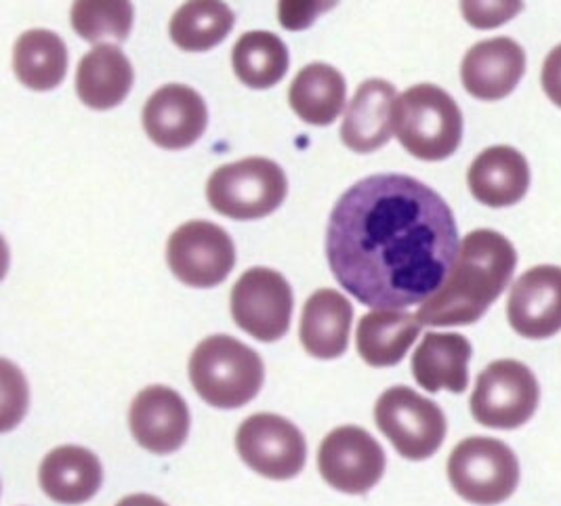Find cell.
Wrapping results in <instances>:
<instances>
[{
	"label": "cell",
	"instance_id": "obj_1",
	"mask_svg": "<svg viewBox=\"0 0 561 506\" xmlns=\"http://www.w3.org/2000/svg\"><path fill=\"white\" fill-rule=\"evenodd\" d=\"M459 251L450 206L416 179H362L332 208V276L368 307L400 311L430 301L450 278Z\"/></svg>",
	"mask_w": 561,
	"mask_h": 506
},
{
	"label": "cell",
	"instance_id": "obj_2",
	"mask_svg": "<svg viewBox=\"0 0 561 506\" xmlns=\"http://www.w3.org/2000/svg\"><path fill=\"white\" fill-rule=\"evenodd\" d=\"M517 265L510 240L492 229H476L460 242L459 258L446 284L419 307L421 326H469L507 288Z\"/></svg>",
	"mask_w": 561,
	"mask_h": 506
},
{
	"label": "cell",
	"instance_id": "obj_3",
	"mask_svg": "<svg viewBox=\"0 0 561 506\" xmlns=\"http://www.w3.org/2000/svg\"><path fill=\"white\" fill-rule=\"evenodd\" d=\"M190 380L206 404L233 410L253 402L265 380L263 359L228 334L205 338L190 359Z\"/></svg>",
	"mask_w": 561,
	"mask_h": 506
},
{
	"label": "cell",
	"instance_id": "obj_4",
	"mask_svg": "<svg viewBox=\"0 0 561 506\" xmlns=\"http://www.w3.org/2000/svg\"><path fill=\"white\" fill-rule=\"evenodd\" d=\"M396 137L414 158L437 162L459 150L462 114L457 102L435 84H416L393 103Z\"/></svg>",
	"mask_w": 561,
	"mask_h": 506
},
{
	"label": "cell",
	"instance_id": "obj_5",
	"mask_svg": "<svg viewBox=\"0 0 561 506\" xmlns=\"http://www.w3.org/2000/svg\"><path fill=\"white\" fill-rule=\"evenodd\" d=\"M286 175L267 158H247L217 169L206 183V198L219 215L236 221L261 219L286 198Z\"/></svg>",
	"mask_w": 561,
	"mask_h": 506
},
{
	"label": "cell",
	"instance_id": "obj_6",
	"mask_svg": "<svg viewBox=\"0 0 561 506\" xmlns=\"http://www.w3.org/2000/svg\"><path fill=\"white\" fill-rule=\"evenodd\" d=\"M448 480L471 505H501L517 490L519 462L503 441L469 437L448 458Z\"/></svg>",
	"mask_w": 561,
	"mask_h": 506
},
{
	"label": "cell",
	"instance_id": "obj_7",
	"mask_svg": "<svg viewBox=\"0 0 561 506\" xmlns=\"http://www.w3.org/2000/svg\"><path fill=\"white\" fill-rule=\"evenodd\" d=\"M538 400L540 389L533 370L515 359H499L480 372L471 414L488 429H517L535 416Z\"/></svg>",
	"mask_w": 561,
	"mask_h": 506
},
{
	"label": "cell",
	"instance_id": "obj_8",
	"mask_svg": "<svg viewBox=\"0 0 561 506\" xmlns=\"http://www.w3.org/2000/svg\"><path fill=\"white\" fill-rule=\"evenodd\" d=\"M375 421L398 455L427 460L446 437V416L439 405L409 387H391L379 398Z\"/></svg>",
	"mask_w": 561,
	"mask_h": 506
},
{
	"label": "cell",
	"instance_id": "obj_9",
	"mask_svg": "<svg viewBox=\"0 0 561 506\" xmlns=\"http://www.w3.org/2000/svg\"><path fill=\"white\" fill-rule=\"evenodd\" d=\"M236 448L240 458L267 480H293L306 467L307 444L301 430L278 414L247 418L236 435Z\"/></svg>",
	"mask_w": 561,
	"mask_h": 506
},
{
	"label": "cell",
	"instance_id": "obj_10",
	"mask_svg": "<svg viewBox=\"0 0 561 506\" xmlns=\"http://www.w3.org/2000/svg\"><path fill=\"white\" fill-rule=\"evenodd\" d=\"M231 318L256 341L282 338L293 318V290L274 269L253 267L231 288Z\"/></svg>",
	"mask_w": 561,
	"mask_h": 506
},
{
	"label": "cell",
	"instance_id": "obj_11",
	"mask_svg": "<svg viewBox=\"0 0 561 506\" xmlns=\"http://www.w3.org/2000/svg\"><path fill=\"white\" fill-rule=\"evenodd\" d=\"M167 261L183 284L213 288L230 276L236 265V249L226 229L208 221H190L171 235Z\"/></svg>",
	"mask_w": 561,
	"mask_h": 506
},
{
	"label": "cell",
	"instance_id": "obj_12",
	"mask_svg": "<svg viewBox=\"0 0 561 506\" xmlns=\"http://www.w3.org/2000/svg\"><path fill=\"white\" fill-rule=\"evenodd\" d=\"M322 480L343 494H366L385 473L381 444L359 427H339L327 435L318 452Z\"/></svg>",
	"mask_w": 561,
	"mask_h": 506
},
{
	"label": "cell",
	"instance_id": "obj_13",
	"mask_svg": "<svg viewBox=\"0 0 561 506\" xmlns=\"http://www.w3.org/2000/svg\"><path fill=\"white\" fill-rule=\"evenodd\" d=\"M128 427L144 450L158 456L171 455L178 452L190 435V410L178 391L153 384L133 400Z\"/></svg>",
	"mask_w": 561,
	"mask_h": 506
},
{
	"label": "cell",
	"instance_id": "obj_14",
	"mask_svg": "<svg viewBox=\"0 0 561 506\" xmlns=\"http://www.w3.org/2000/svg\"><path fill=\"white\" fill-rule=\"evenodd\" d=\"M507 318L524 338H551L561 330V267L538 265L511 288Z\"/></svg>",
	"mask_w": 561,
	"mask_h": 506
},
{
	"label": "cell",
	"instance_id": "obj_15",
	"mask_svg": "<svg viewBox=\"0 0 561 506\" xmlns=\"http://www.w3.org/2000/svg\"><path fill=\"white\" fill-rule=\"evenodd\" d=\"M208 123L206 103L194 89L167 84L144 107V127L156 146L183 150L194 146Z\"/></svg>",
	"mask_w": 561,
	"mask_h": 506
},
{
	"label": "cell",
	"instance_id": "obj_16",
	"mask_svg": "<svg viewBox=\"0 0 561 506\" xmlns=\"http://www.w3.org/2000/svg\"><path fill=\"white\" fill-rule=\"evenodd\" d=\"M526 72V53L507 36L471 47L460 66L462 87L482 102L505 100Z\"/></svg>",
	"mask_w": 561,
	"mask_h": 506
},
{
	"label": "cell",
	"instance_id": "obj_17",
	"mask_svg": "<svg viewBox=\"0 0 561 506\" xmlns=\"http://www.w3.org/2000/svg\"><path fill=\"white\" fill-rule=\"evenodd\" d=\"M467 183L478 203L505 208L519 203L530 187V166L524 153L510 146H494L469 166Z\"/></svg>",
	"mask_w": 561,
	"mask_h": 506
},
{
	"label": "cell",
	"instance_id": "obj_18",
	"mask_svg": "<svg viewBox=\"0 0 561 506\" xmlns=\"http://www.w3.org/2000/svg\"><path fill=\"white\" fill-rule=\"evenodd\" d=\"M396 103V87L381 78L359 84L345 112L341 128L343 143L356 153H370L391 139V112Z\"/></svg>",
	"mask_w": 561,
	"mask_h": 506
},
{
	"label": "cell",
	"instance_id": "obj_19",
	"mask_svg": "<svg viewBox=\"0 0 561 506\" xmlns=\"http://www.w3.org/2000/svg\"><path fill=\"white\" fill-rule=\"evenodd\" d=\"M38 481L43 492L59 505H82L102 487L100 458L80 446H61L45 456Z\"/></svg>",
	"mask_w": 561,
	"mask_h": 506
},
{
	"label": "cell",
	"instance_id": "obj_20",
	"mask_svg": "<svg viewBox=\"0 0 561 506\" xmlns=\"http://www.w3.org/2000/svg\"><path fill=\"white\" fill-rule=\"evenodd\" d=\"M471 343L455 332H430L412 355L414 380L430 393L448 389L462 393L469 384Z\"/></svg>",
	"mask_w": 561,
	"mask_h": 506
},
{
	"label": "cell",
	"instance_id": "obj_21",
	"mask_svg": "<svg viewBox=\"0 0 561 506\" xmlns=\"http://www.w3.org/2000/svg\"><path fill=\"white\" fill-rule=\"evenodd\" d=\"M354 307L336 290L322 288L307 299L301 315V343L318 359H334L347 352Z\"/></svg>",
	"mask_w": 561,
	"mask_h": 506
},
{
	"label": "cell",
	"instance_id": "obj_22",
	"mask_svg": "<svg viewBox=\"0 0 561 506\" xmlns=\"http://www.w3.org/2000/svg\"><path fill=\"white\" fill-rule=\"evenodd\" d=\"M419 332L421 322L412 313L391 309L370 311L357 324V354L373 368L396 366L409 354Z\"/></svg>",
	"mask_w": 561,
	"mask_h": 506
},
{
	"label": "cell",
	"instance_id": "obj_23",
	"mask_svg": "<svg viewBox=\"0 0 561 506\" xmlns=\"http://www.w3.org/2000/svg\"><path fill=\"white\" fill-rule=\"evenodd\" d=\"M133 87V68L127 55L114 45H100L87 53L77 72L80 102L93 110H110L127 100Z\"/></svg>",
	"mask_w": 561,
	"mask_h": 506
},
{
	"label": "cell",
	"instance_id": "obj_24",
	"mask_svg": "<svg viewBox=\"0 0 561 506\" xmlns=\"http://www.w3.org/2000/svg\"><path fill=\"white\" fill-rule=\"evenodd\" d=\"M345 78L329 64H309L290 84L288 102L295 114L316 127H329L343 112Z\"/></svg>",
	"mask_w": 561,
	"mask_h": 506
},
{
	"label": "cell",
	"instance_id": "obj_25",
	"mask_svg": "<svg viewBox=\"0 0 561 506\" xmlns=\"http://www.w3.org/2000/svg\"><path fill=\"white\" fill-rule=\"evenodd\" d=\"M13 68L27 89L51 91L68 72V49L51 30H27L15 43Z\"/></svg>",
	"mask_w": 561,
	"mask_h": 506
},
{
	"label": "cell",
	"instance_id": "obj_26",
	"mask_svg": "<svg viewBox=\"0 0 561 506\" xmlns=\"http://www.w3.org/2000/svg\"><path fill=\"white\" fill-rule=\"evenodd\" d=\"M231 66L251 89H270L288 72V49L272 32H247L233 45Z\"/></svg>",
	"mask_w": 561,
	"mask_h": 506
},
{
	"label": "cell",
	"instance_id": "obj_27",
	"mask_svg": "<svg viewBox=\"0 0 561 506\" xmlns=\"http://www.w3.org/2000/svg\"><path fill=\"white\" fill-rule=\"evenodd\" d=\"M233 22L236 18L224 2H185L171 20V38L183 51H208L226 41Z\"/></svg>",
	"mask_w": 561,
	"mask_h": 506
},
{
	"label": "cell",
	"instance_id": "obj_28",
	"mask_svg": "<svg viewBox=\"0 0 561 506\" xmlns=\"http://www.w3.org/2000/svg\"><path fill=\"white\" fill-rule=\"evenodd\" d=\"M130 2H77L72 7V26L78 36L93 45H105V41L125 43L133 27Z\"/></svg>",
	"mask_w": 561,
	"mask_h": 506
},
{
	"label": "cell",
	"instance_id": "obj_29",
	"mask_svg": "<svg viewBox=\"0 0 561 506\" xmlns=\"http://www.w3.org/2000/svg\"><path fill=\"white\" fill-rule=\"evenodd\" d=\"M522 11V4H478V2H465L462 13L467 22L476 27H496L505 24L515 13Z\"/></svg>",
	"mask_w": 561,
	"mask_h": 506
},
{
	"label": "cell",
	"instance_id": "obj_30",
	"mask_svg": "<svg viewBox=\"0 0 561 506\" xmlns=\"http://www.w3.org/2000/svg\"><path fill=\"white\" fill-rule=\"evenodd\" d=\"M332 4H320V2H282L280 24L288 30H304L313 24L316 15L331 9Z\"/></svg>",
	"mask_w": 561,
	"mask_h": 506
},
{
	"label": "cell",
	"instance_id": "obj_31",
	"mask_svg": "<svg viewBox=\"0 0 561 506\" xmlns=\"http://www.w3.org/2000/svg\"><path fill=\"white\" fill-rule=\"evenodd\" d=\"M540 82L547 97L561 107V45L547 55Z\"/></svg>",
	"mask_w": 561,
	"mask_h": 506
},
{
	"label": "cell",
	"instance_id": "obj_32",
	"mask_svg": "<svg viewBox=\"0 0 561 506\" xmlns=\"http://www.w3.org/2000/svg\"><path fill=\"white\" fill-rule=\"evenodd\" d=\"M116 506H169L164 505L160 498H156V496H150V494H133V496H127V498H123L121 503Z\"/></svg>",
	"mask_w": 561,
	"mask_h": 506
}]
</instances>
